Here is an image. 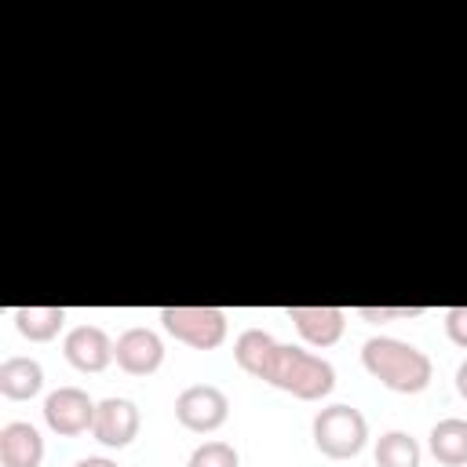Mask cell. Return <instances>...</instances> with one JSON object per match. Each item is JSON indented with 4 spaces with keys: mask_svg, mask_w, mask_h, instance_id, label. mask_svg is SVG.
I'll list each match as a JSON object with an SVG mask.
<instances>
[{
    "mask_svg": "<svg viewBox=\"0 0 467 467\" xmlns=\"http://www.w3.org/2000/svg\"><path fill=\"white\" fill-rule=\"evenodd\" d=\"M365 321H390V317H420V306H358Z\"/></svg>",
    "mask_w": 467,
    "mask_h": 467,
    "instance_id": "obj_19",
    "label": "cell"
},
{
    "mask_svg": "<svg viewBox=\"0 0 467 467\" xmlns=\"http://www.w3.org/2000/svg\"><path fill=\"white\" fill-rule=\"evenodd\" d=\"M77 467H117L113 460H106V456H88V460H80Z\"/></svg>",
    "mask_w": 467,
    "mask_h": 467,
    "instance_id": "obj_21",
    "label": "cell"
},
{
    "mask_svg": "<svg viewBox=\"0 0 467 467\" xmlns=\"http://www.w3.org/2000/svg\"><path fill=\"white\" fill-rule=\"evenodd\" d=\"M259 379L270 383V387H277V390H288L299 401H321L336 387V368L321 354H310L303 347L277 343Z\"/></svg>",
    "mask_w": 467,
    "mask_h": 467,
    "instance_id": "obj_2",
    "label": "cell"
},
{
    "mask_svg": "<svg viewBox=\"0 0 467 467\" xmlns=\"http://www.w3.org/2000/svg\"><path fill=\"white\" fill-rule=\"evenodd\" d=\"M186 467H241V460H237V449L230 441H204L190 452Z\"/></svg>",
    "mask_w": 467,
    "mask_h": 467,
    "instance_id": "obj_17",
    "label": "cell"
},
{
    "mask_svg": "<svg viewBox=\"0 0 467 467\" xmlns=\"http://www.w3.org/2000/svg\"><path fill=\"white\" fill-rule=\"evenodd\" d=\"M161 321L179 343L193 350H215L226 339V314L215 306H164Z\"/></svg>",
    "mask_w": 467,
    "mask_h": 467,
    "instance_id": "obj_4",
    "label": "cell"
},
{
    "mask_svg": "<svg viewBox=\"0 0 467 467\" xmlns=\"http://www.w3.org/2000/svg\"><path fill=\"white\" fill-rule=\"evenodd\" d=\"M376 467H420V445L405 431H387L376 441Z\"/></svg>",
    "mask_w": 467,
    "mask_h": 467,
    "instance_id": "obj_16",
    "label": "cell"
},
{
    "mask_svg": "<svg viewBox=\"0 0 467 467\" xmlns=\"http://www.w3.org/2000/svg\"><path fill=\"white\" fill-rule=\"evenodd\" d=\"M456 390H460V398H467V358L456 368Z\"/></svg>",
    "mask_w": 467,
    "mask_h": 467,
    "instance_id": "obj_20",
    "label": "cell"
},
{
    "mask_svg": "<svg viewBox=\"0 0 467 467\" xmlns=\"http://www.w3.org/2000/svg\"><path fill=\"white\" fill-rule=\"evenodd\" d=\"M226 416H230V401H226V394H223L219 387H212V383H193V387H186V390L175 398V420H179L186 431H193V434H212V431H219V427L226 423Z\"/></svg>",
    "mask_w": 467,
    "mask_h": 467,
    "instance_id": "obj_5",
    "label": "cell"
},
{
    "mask_svg": "<svg viewBox=\"0 0 467 467\" xmlns=\"http://www.w3.org/2000/svg\"><path fill=\"white\" fill-rule=\"evenodd\" d=\"M95 441L106 449H124L139 434V409L128 398H106L95 405V423H91Z\"/></svg>",
    "mask_w": 467,
    "mask_h": 467,
    "instance_id": "obj_7",
    "label": "cell"
},
{
    "mask_svg": "<svg viewBox=\"0 0 467 467\" xmlns=\"http://www.w3.org/2000/svg\"><path fill=\"white\" fill-rule=\"evenodd\" d=\"M274 347H277V339L270 336V332H263V328H244L241 336H237V343H234V358H237V365L248 372V376H263V368H266V361H270V354H274Z\"/></svg>",
    "mask_w": 467,
    "mask_h": 467,
    "instance_id": "obj_15",
    "label": "cell"
},
{
    "mask_svg": "<svg viewBox=\"0 0 467 467\" xmlns=\"http://www.w3.org/2000/svg\"><path fill=\"white\" fill-rule=\"evenodd\" d=\"M361 365L368 368L372 379H379L383 387L398 390V394H420L431 383V358L394 336H372L361 347Z\"/></svg>",
    "mask_w": 467,
    "mask_h": 467,
    "instance_id": "obj_1",
    "label": "cell"
},
{
    "mask_svg": "<svg viewBox=\"0 0 467 467\" xmlns=\"http://www.w3.org/2000/svg\"><path fill=\"white\" fill-rule=\"evenodd\" d=\"M445 332L456 347L467 350V306H449L445 310Z\"/></svg>",
    "mask_w": 467,
    "mask_h": 467,
    "instance_id": "obj_18",
    "label": "cell"
},
{
    "mask_svg": "<svg viewBox=\"0 0 467 467\" xmlns=\"http://www.w3.org/2000/svg\"><path fill=\"white\" fill-rule=\"evenodd\" d=\"M62 350H66V361L80 372H102L113 361V339L99 325H77L66 336Z\"/></svg>",
    "mask_w": 467,
    "mask_h": 467,
    "instance_id": "obj_9",
    "label": "cell"
},
{
    "mask_svg": "<svg viewBox=\"0 0 467 467\" xmlns=\"http://www.w3.org/2000/svg\"><path fill=\"white\" fill-rule=\"evenodd\" d=\"M431 452L445 467H463L467 463V420L460 416L438 420L431 427Z\"/></svg>",
    "mask_w": 467,
    "mask_h": 467,
    "instance_id": "obj_13",
    "label": "cell"
},
{
    "mask_svg": "<svg viewBox=\"0 0 467 467\" xmlns=\"http://www.w3.org/2000/svg\"><path fill=\"white\" fill-rule=\"evenodd\" d=\"M62 325H66V310L62 306H18L15 310V328L33 343L55 339Z\"/></svg>",
    "mask_w": 467,
    "mask_h": 467,
    "instance_id": "obj_14",
    "label": "cell"
},
{
    "mask_svg": "<svg viewBox=\"0 0 467 467\" xmlns=\"http://www.w3.org/2000/svg\"><path fill=\"white\" fill-rule=\"evenodd\" d=\"M368 423L354 405H328L314 416V445L328 460H350L365 449Z\"/></svg>",
    "mask_w": 467,
    "mask_h": 467,
    "instance_id": "obj_3",
    "label": "cell"
},
{
    "mask_svg": "<svg viewBox=\"0 0 467 467\" xmlns=\"http://www.w3.org/2000/svg\"><path fill=\"white\" fill-rule=\"evenodd\" d=\"M44 438L33 423H4L0 427V467H40Z\"/></svg>",
    "mask_w": 467,
    "mask_h": 467,
    "instance_id": "obj_11",
    "label": "cell"
},
{
    "mask_svg": "<svg viewBox=\"0 0 467 467\" xmlns=\"http://www.w3.org/2000/svg\"><path fill=\"white\" fill-rule=\"evenodd\" d=\"M44 387V368L33 358H7L0 361V394L11 401H26Z\"/></svg>",
    "mask_w": 467,
    "mask_h": 467,
    "instance_id": "obj_12",
    "label": "cell"
},
{
    "mask_svg": "<svg viewBox=\"0 0 467 467\" xmlns=\"http://www.w3.org/2000/svg\"><path fill=\"white\" fill-rule=\"evenodd\" d=\"M285 314L310 347H332L347 328V314L339 306H288Z\"/></svg>",
    "mask_w": 467,
    "mask_h": 467,
    "instance_id": "obj_10",
    "label": "cell"
},
{
    "mask_svg": "<svg viewBox=\"0 0 467 467\" xmlns=\"http://www.w3.org/2000/svg\"><path fill=\"white\" fill-rule=\"evenodd\" d=\"M44 420L55 434H66V438L84 434L95 423V401L80 387H58L44 401Z\"/></svg>",
    "mask_w": 467,
    "mask_h": 467,
    "instance_id": "obj_6",
    "label": "cell"
},
{
    "mask_svg": "<svg viewBox=\"0 0 467 467\" xmlns=\"http://www.w3.org/2000/svg\"><path fill=\"white\" fill-rule=\"evenodd\" d=\"M113 358L128 376H150L164 361V343L150 328H128L113 343Z\"/></svg>",
    "mask_w": 467,
    "mask_h": 467,
    "instance_id": "obj_8",
    "label": "cell"
}]
</instances>
